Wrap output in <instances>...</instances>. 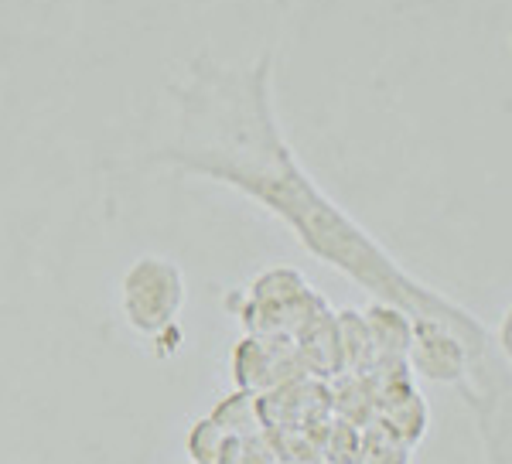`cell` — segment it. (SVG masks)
I'll return each instance as SVG.
<instances>
[{
  "label": "cell",
  "mask_w": 512,
  "mask_h": 464,
  "mask_svg": "<svg viewBox=\"0 0 512 464\" xmlns=\"http://www.w3.org/2000/svg\"><path fill=\"white\" fill-rule=\"evenodd\" d=\"M178 137L147 161L181 174L209 178L253 198L301 239L311 256L345 273L383 304L403 308L410 318H441L485 355V328L468 311L454 308L431 287L417 284L349 212H342L311 174L301 168L280 134L270 96V55L253 69H226L195 58L188 79L175 89Z\"/></svg>",
  "instance_id": "6da1fadb"
},
{
  "label": "cell",
  "mask_w": 512,
  "mask_h": 464,
  "mask_svg": "<svg viewBox=\"0 0 512 464\" xmlns=\"http://www.w3.org/2000/svg\"><path fill=\"white\" fill-rule=\"evenodd\" d=\"M185 273L168 256H137L120 280V311L130 331L171 355L181 342L178 318L185 308Z\"/></svg>",
  "instance_id": "7a4b0ae2"
},
{
  "label": "cell",
  "mask_w": 512,
  "mask_h": 464,
  "mask_svg": "<svg viewBox=\"0 0 512 464\" xmlns=\"http://www.w3.org/2000/svg\"><path fill=\"white\" fill-rule=\"evenodd\" d=\"M321 297L304 284V277L291 267L263 270L246 290V301L239 308L243 328L256 338H277L294 342L304 321L321 308Z\"/></svg>",
  "instance_id": "3957f363"
},
{
  "label": "cell",
  "mask_w": 512,
  "mask_h": 464,
  "mask_svg": "<svg viewBox=\"0 0 512 464\" xmlns=\"http://www.w3.org/2000/svg\"><path fill=\"white\" fill-rule=\"evenodd\" d=\"M472 362H478L472 342L458 328L441 318H414L410 338V369L434 383L461 386L468 379Z\"/></svg>",
  "instance_id": "277c9868"
},
{
  "label": "cell",
  "mask_w": 512,
  "mask_h": 464,
  "mask_svg": "<svg viewBox=\"0 0 512 464\" xmlns=\"http://www.w3.org/2000/svg\"><path fill=\"white\" fill-rule=\"evenodd\" d=\"M304 376L301 362H297L294 342H277V338H256L246 335L233 352V379L236 389L253 396H263L270 389L291 383Z\"/></svg>",
  "instance_id": "5b68a950"
},
{
  "label": "cell",
  "mask_w": 512,
  "mask_h": 464,
  "mask_svg": "<svg viewBox=\"0 0 512 464\" xmlns=\"http://www.w3.org/2000/svg\"><path fill=\"white\" fill-rule=\"evenodd\" d=\"M366 325L373 335L376 366L379 362H410V338H414V318L403 308L376 301L366 311Z\"/></svg>",
  "instance_id": "8992f818"
},
{
  "label": "cell",
  "mask_w": 512,
  "mask_h": 464,
  "mask_svg": "<svg viewBox=\"0 0 512 464\" xmlns=\"http://www.w3.org/2000/svg\"><path fill=\"white\" fill-rule=\"evenodd\" d=\"M410 454H414L410 444H403L386 427L369 424L359 430V447H355L352 464H410Z\"/></svg>",
  "instance_id": "52a82bcc"
},
{
  "label": "cell",
  "mask_w": 512,
  "mask_h": 464,
  "mask_svg": "<svg viewBox=\"0 0 512 464\" xmlns=\"http://www.w3.org/2000/svg\"><path fill=\"white\" fill-rule=\"evenodd\" d=\"M216 424L226 430L229 437H250V434H260L263 430V420H260V406H256V396L253 393H243L236 389L233 396H226L216 410L209 413Z\"/></svg>",
  "instance_id": "ba28073f"
},
{
  "label": "cell",
  "mask_w": 512,
  "mask_h": 464,
  "mask_svg": "<svg viewBox=\"0 0 512 464\" xmlns=\"http://www.w3.org/2000/svg\"><path fill=\"white\" fill-rule=\"evenodd\" d=\"M233 437L222 430L216 420L212 417H202V420H195L192 427H188V458L192 461H202V464H219L222 461V454H226V447Z\"/></svg>",
  "instance_id": "9c48e42d"
},
{
  "label": "cell",
  "mask_w": 512,
  "mask_h": 464,
  "mask_svg": "<svg viewBox=\"0 0 512 464\" xmlns=\"http://www.w3.org/2000/svg\"><path fill=\"white\" fill-rule=\"evenodd\" d=\"M495 342H499L502 348V355L512 362V308L506 311V318H502V325H499V335H495Z\"/></svg>",
  "instance_id": "30bf717a"
},
{
  "label": "cell",
  "mask_w": 512,
  "mask_h": 464,
  "mask_svg": "<svg viewBox=\"0 0 512 464\" xmlns=\"http://www.w3.org/2000/svg\"><path fill=\"white\" fill-rule=\"evenodd\" d=\"M188 464H202V461H188Z\"/></svg>",
  "instance_id": "8fae6325"
}]
</instances>
